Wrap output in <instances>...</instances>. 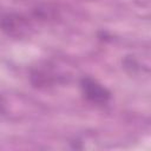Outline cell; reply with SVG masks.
<instances>
[{
    "instance_id": "6da1fadb",
    "label": "cell",
    "mask_w": 151,
    "mask_h": 151,
    "mask_svg": "<svg viewBox=\"0 0 151 151\" xmlns=\"http://www.w3.org/2000/svg\"><path fill=\"white\" fill-rule=\"evenodd\" d=\"M80 87L85 98L93 104H106L111 98L110 91L92 78H83L80 81Z\"/></svg>"
},
{
    "instance_id": "7a4b0ae2",
    "label": "cell",
    "mask_w": 151,
    "mask_h": 151,
    "mask_svg": "<svg viewBox=\"0 0 151 151\" xmlns=\"http://www.w3.org/2000/svg\"><path fill=\"white\" fill-rule=\"evenodd\" d=\"M0 28L13 37H22L28 29V21L20 14L7 13L0 17Z\"/></svg>"
}]
</instances>
